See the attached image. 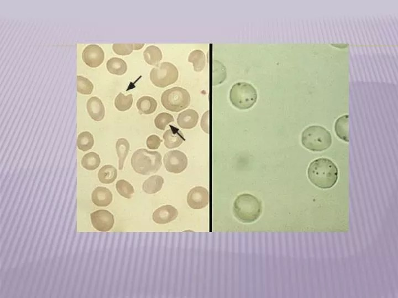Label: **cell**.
Here are the masks:
<instances>
[{
  "label": "cell",
  "instance_id": "1f68e13d",
  "mask_svg": "<svg viewBox=\"0 0 398 298\" xmlns=\"http://www.w3.org/2000/svg\"><path fill=\"white\" fill-rule=\"evenodd\" d=\"M214 68V84H220L226 78L225 67L222 63L218 60H215Z\"/></svg>",
  "mask_w": 398,
  "mask_h": 298
},
{
  "label": "cell",
  "instance_id": "ac0fdd59",
  "mask_svg": "<svg viewBox=\"0 0 398 298\" xmlns=\"http://www.w3.org/2000/svg\"><path fill=\"white\" fill-rule=\"evenodd\" d=\"M98 179L103 184H111L114 182L117 177V170L114 166L107 165L103 166L99 170Z\"/></svg>",
  "mask_w": 398,
  "mask_h": 298
},
{
  "label": "cell",
  "instance_id": "e0dca14e",
  "mask_svg": "<svg viewBox=\"0 0 398 298\" xmlns=\"http://www.w3.org/2000/svg\"><path fill=\"white\" fill-rule=\"evenodd\" d=\"M164 183V178L161 176L153 175L144 182L143 190L148 195H153L161 190Z\"/></svg>",
  "mask_w": 398,
  "mask_h": 298
},
{
  "label": "cell",
  "instance_id": "52a82bcc",
  "mask_svg": "<svg viewBox=\"0 0 398 298\" xmlns=\"http://www.w3.org/2000/svg\"><path fill=\"white\" fill-rule=\"evenodd\" d=\"M150 80L158 88H166L174 84L178 79L179 71L170 62H162L151 71Z\"/></svg>",
  "mask_w": 398,
  "mask_h": 298
},
{
  "label": "cell",
  "instance_id": "484cf974",
  "mask_svg": "<svg viewBox=\"0 0 398 298\" xmlns=\"http://www.w3.org/2000/svg\"><path fill=\"white\" fill-rule=\"evenodd\" d=\"M144 46V44H114L113 45V51L120 56H128L133 52V50L138 51Z\"/></svg>",
  "mask_w": 398,
  "mask_h": 298
},
{
  "label": "cell",
  "instance_id": "9c48e42d",
  "mask_svg": "<svg viewBox=\"0 0 398 298\" xmlns=\"http://www.w3.org/2000/svg\"><path fill=\"white\" fill-rule=\"evenodd\" d=\"M82 59L86 65L92 68H97L103 64L105 52L98 45L90 44L84 49Z\"/></svg>",
  "mask_w": 398,
  "mask_h": 298
},
{
  "label": "cell",
  "instance_id": "f546056e",
  "mask_svg": "<svg viewBox=\"0 0 398 298\" xmlns=\"http://www.w3.org/2000/svg\"><path fill=\"white\" fill-rule=\"evenodd\" d=\"M116 188L120 195L126 198H131L134 193V189L132 185L124 179L117 182Z\"/></svg>",
  "mask_w": 398,
  "mask_h": 298
},
{
  "label": "cell",
  "instance_id": "3957f363",
  "mask_svg": "<svg viewBox=\"0 0 398 298\" xmlns=\"http://www.w3.org/2000/svg\"><path fill=\"white\" fill-rule=\"evenodd\" d=\"M301 142L303 146L310 151H323L331 146L332 135L323 126L312 125L303 132Z\"/></svg>",
  "mask_w": 398,
  "mask_h": 298
},
{
  "label": "cell",
  "instance_id": "277c9868",
  "mask_svg": "<svg viewBox=\"0 0 398 298\" xmlns=\"http://www.w3.org/2000/svg\"><path fill=\"white\" fill-rule=\"evenodd\" d=\"M131 166L138 174L146 175L156 173L162 166V156L157 151L139 149L131 158Z\"/></svg>",
  "mask_w": 398,
  "mask_h": 298
},
{
  "label": "cell",
  "instance_id": "836d02e7",
  "mask_svg": "<svg viewBox=\"0 0 398 298\" xmlns=\"http://www.w3.org/2000/svg\"><path fill=\"white\" fill-rule=\"evenodd\" d=\"M210 112H206L202 116L201 121V126L202 130L207 134L210 132Z\"/></svg>",
  "mask_w": 398,
  "mask_h": 298
},
{
  "label": "cell",
  "instance_id": "8992f818",
  "mask_svg": "<svg viewBox=\"0 0 398 298\" xmlns=\"http://www.w3.org/2000/svg\"><path fill=\"white\" fill-rule=\"evenodd\" d=\"M161 103L166 110L178 112L187 108L191 103V96L186 89L174 87L162 93Z\"/></svg>",
  "mask_w": 398,
  "mask_h": 298
},
{
  "label": "cell",
  "instance_id": "7c38bea8",
  "mask_svg": "<svg viewBox=\"0 0 398 298\" xmlns=\"http://www.w3.org/2000/svg\"><path fill=\"white\" fill-rule=\"evenodd\" d=\"M178 211L171 205L161 206L154 212L152 218L158 224H166L173 222L178 217Z\"/></svg>",
  "mask_w": 398,
  "mask_h": 298
},
{
  "label": "cell",
  "instance_id": "4316f807",
  "mask_svg": "<svg viewBox=\"0 0 398 298\" xmlns=\"http://www.w3.org/2000/svg\"><path fill=\"white\" fill-rule=\"evenodd\" d=\"M94 144L93 135L89 132L80 133L77 141V145L79 150L87 151L92 148Z\"/></svg>",
  "mask_w": 398,
  "mask_h": 298
},
{
  "label": "cell",
  "instance_id": "5b68a950",
  "mask_svg": "<svg viewBox=\"0 0 398 298\" xmlns=\"http://www.w3.org/2000/svg\"><path fill=\"white\" fill-rule=\"evenodd\" d=\"M257 98L255 87L246 82L235 84L230 90V102L239 110L250 109L256 103Z\"/></svg>",
  "mask_w": 398,
  "mask_h": 298
},
{
  "label": "cell",
  "instance_id": "ba28073f",
  "mask_svg": "<svg viewBox=\"0 0 398 298\" xmlns=\"http://www.w3.org/2000/svg\"><path fill=\"white\" fill-rule=\"evenodd\" d=\"M166 169L169 173H182L188 166V159L185 153L178 150L167 152L164 158Z\"/></svg>",
  "mask_w": 398,
  "mask_h": 298
},
{
  "label": "cell",
  "instance_id": "8fae6325",
  "mask_svg": "<svg viewBox=\"0 0 398 298\" xmlns=\"http://www.w3.org/2000/svg\"><path fill=\"white\" fill-rule=\"evenodd\" d=\"M210 194L207 189L202 187L192 189L187 196V203L194 209H200L209 205Z\"/></svg>",
  "mask_w": 398,
  "mask_h": 298
},
{
  "label": "cell",
  "instance_id": "44dd1931",
  "mask_svg": "<svg viewBox=\"0 0 398 298\" xmlns=\"http://www.w3.org/2000/svg\"><path fill=\"white\" fill-rule=\"evenodd\" d=\"M137 107L142 114L150 115L156 111L157 102L155 98L149 96H144L138 99L137 102Z\"/></svg>",
  "mask_w": 398,
  "mask_h": 298
},
{
  "label": "cell",
  "instance_id": "83f0119b",
  "mask_svg": "<svg viewBox=\"0 0 398 298\" xmlns=\"http://www.w3.org/2000/svg\"><path fill=\"white\" fill-rule=\"evenodd\" d=\"M133 97L132 94L125 96L123 93H120L116 97L115 101V106L117 110L124 112L128 111L133 105Z\"/></svg>",
  "mask_w": 398,
  "mask_h": 298
},
{
  "label": "cell",
  "instance_id": "ffe728a7",
  "mask_svg": "<svg viewBox=\"0 0 398 298\" xmlns=\"http://www.w3.org/2000/svg\"><path fill=\"white\" fill-rule=\"evenodd\" d=\"M348 115H343L338 118L334 125L335 132L339 138L342 141L349 142V133H348Z\"/></svg>",
  "mask_w": 398,
  "mask_h": 298
},
{
  "label": "cell",
  "instance_id": "9a60e30c",
  "mask_svg": "<svg viewBox=\"0 0 398 298\" xmlns=\"http://www.w3.org/2000/svg\"><path fill=\"white\" fill-rule=\"evenodd\" d=\"M113 196L110 189L106 187H98L94 189L92 195V200L95 205L98 207H107L112 202Z\"/></svg>",
  "mask_w": 398,
  "mask_h": 298
},
{
  "label": "cell",
  "instance_id": "2e32d148",
  "mask_svg": "<svg viewBox=\"0 0 398 298\" xmlns=\"http://www.w3.org/2000/svg\"><path fill=\"white\" fill-rule=\"evenodd\" d=\"M199 119L198 113L192 109L185 110L178 115L177 123L180 128L193 129L197 125Z\"/></svg>",
  "mask_w": 398,
  "mask_h": 298
},
{
  "label": "cell",
  "instance_id": "4fadbf2b",
  "mask_svg": "<svg viewBox=\"0 0 398 298\" xmlns=\"http://www.w3.org/2000/svg\"><path fill=\"white\" fill-rule=\"evenodd\" d=\"M87 111L90 117L96 121H102L105 116V108L100 99L90 98L87 102Z\"/></svg>",
  "mask_w": 398,
  "mask_h": 298
},
{
  "label": "cell",
  "instance_id": "7402d4cb",
  "mask_svg": "<svg viewBox=\"0 0 398 298\" xmlns=\"http://www.w3.org/2000/svg\"><path fill=\"white\" fill-rule=\"evenodd\" d=\"M188 61L193 64L194 71L201 72L206 65L205 54L201 50H195L190 54Z\"/></svg>",
  "mask_w": 398,
  "mask_h": 298
},
{
  "label": "cell",
  "instance_id": "5bb4252c",
  "mask_svg": "<svg viewBox=\"0 0 398 298\" xmlns=\"http://www.w3.org/2000/svg\"><path fill=\"white\" fill-rule=\"evenodd\" d=\"M163 135L165 146L168 149L179 147L185 141L184 135L181 131L172 125Z\"/></svg>",
  "mask_w": 398,
  "mask_h": 298
},
{
  "label": "cell",
  "instance_id": "603a6c76",
  "mask_svg": "<svg viewBox=\"0 0 398 298\" xmlns=\"http://www.w3.org/2000/svg\"><path fill=\"white\" fill-rule=\"evenodd\" d=\"M144 60L149 65L157 66L162 59L161 49L155 46L148 47L143 53Z\"/></svg>",
  "mask_w": 398,
  "mask_h": 298
},
{
  "label": "cell",
  "instance_id": "f1b7e54d",
  "mask_svg": "<svg viewBox=\"0 0 398 298\" xmlns=\"http://www.w3.org/2000/svg\"><path fill=\"white\" fill-rule=\"evenodd\" d=\"M94 85L87 78L82 76H77V91L84 95H90L93 91Z\"/></svg>",
  "mask_w": 398,
  "mask_h": 298
},
{
  "label": "cell",
  "instance_id": "4dcf8cb0",
  "mask_svg": "<svg viewBox=\"0 0 398 298\" xmlns=\"http://www.w3.org/2000/svg\"><path fill=\"white\" fill-rule=\"evenodd\" d=\"M174 121L173 115L166 112H163L158 115L155 119L156 127L160 130H164L166 126Z\"/></svg>",
  "mask_w": 398,
  "mask_h": 298
},
{
  "label": "cell",
  "instance_id": "6da1fadb",
  "mask_svg": "<svg viewBox=\"0 0 398 298\" xmlns=\"http://www.w3.org/2000/svg\"><path fill=\"white\" fill-rule=\"evenodd\" d=\"M310 181L320 189H330L335 186L338 179L337 166L327 158H320L311 162L307 169Z\"/></svg>",
  "mask_w": 398,
  "mask_h": 298
},
{
  "label": "cell",
  "instance_id": "7a4b0ae2",
  "mask_svg": "<svg viewBox=\"0 0 398 298\" xmlns=\"http://www.w3.org/2000/svg\"><path fill=\"white\" fill-rule=\"evenodd\" d=\"M261 202L250 194H242L235 200L233 212L235 217L244 223L255 222L262 213Z\"/></svg>",
  "mask_w": 398,
  "mask_h": 298
},
{
  "label": "cell",
  "instance_id": "d6a6232c",
  "mask_svg": "<svg viewBox=\"0 0 398 298\" xmlns=\"http://www.w3.org/2000/svg\"><path fill=\"white\" fill-rule=\"evenodd\" d=\"M162 140L156 135H152L147 140V146L151 150H156L160 147Z\"/></svg>",
  "mask_w": 398,
  "mask_h": 298
},
{
  "label": "cell",
  "instance_id": "30bf717a",
  "mask_svg": "<svg viewBox=\"0 0 398 298\" xmlns=\"http://www.w3.org/2000/svg\"><path fill=\"white\" fill-rule=\"evenodd\" d=\"M93 227L100 232H108L112 229L115 223L114 216L110 211L99 210L90 215Z\"/></svg>",
  "mask_w": 398,
  "mask_h": 298
},
{
  "label": "cell",
  "instance_id": "d4e9b609",
  "mask_svg": "<svg viewBox=\"0 0 398 298\" xmlns=\"http://www.w3.org/2000/svg\"><path fill=\"white\" fill-rule=\"evenodd\" d=\"M100 164V157L96 152L87 153L81 160V165L85 169L90 171L97 169Z\"/></svg>",
  "mask_w": 398,
  "mask_h": 298
},
{
  "label": "cell",
  "instance_id": "d6986e66",
  "mask_svg": "<svg viewBox=\"0 0 398 298\" xmlns=\"http://www.w3.org/2000/svg\"><path fill=\"white\" fill-rule=\"evenodd\" d=\"M107 69L111 74L121 76L126 73L128 66L122 59L114 57L108 60Z\"/></svg>",
  "mask_w": 398,
  "mask_h": 298
},
{
  "label": "cell",
  "instance_id": "cb8c5ba5",
  "mask_svg": "<svg viewBox=\"0 0 398 298\" xmlns=\"http://www.w3.org/2000/svg\"><path fill=\"white\" fill-rule=\"evenodd\" d=\"M116 149L119 157V168L120 170L124 168V162L130 150V144L125 138H120L117 141Z\"/></svg>",
  "mask_w": 398,
  "mask_h": 298
}]
</instances>
